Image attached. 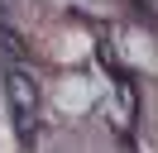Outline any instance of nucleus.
<instances>
[{"mask_svg":"<svg viewBox=\"0 0 158 153\" xmlns=\"http://www.w3.org/2000/svg\"><path fill=\"white\" fill-rule=\"evenodd\" d=\"M5 91H10V110H15V129L29 139L34 124H39V81H34V72L24 62L10 67V76H5Z\"/></svg>","mask_w":158,"mask_h":153,"instance_id":"obj_1","label":"nucleus"},{"mask_svg":"<svg viewBox=\"0 0 158 153\" xmlns=\"http://www.w3.org/2000/svg\"><path fill=\"white\" fill-rule=\"evenodd\" d=\"M0 62H24V38H19V29H10V24H0Z\"/></svg>","mask_w":158,"mask_h":153,"instance_id":"obj_2","label":"nucleus"}]
</instances>
